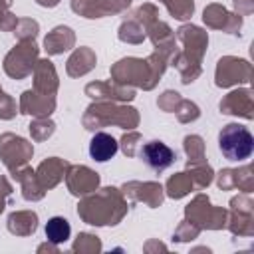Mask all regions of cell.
<instances>
[{"label":"cell","instance_id":"cell-2","mask_svg":"<svg viewBox=\"0 0 254 254\" xmlns=\"http://www.w3.org/2000/svg\"><path fill=\"white\" fill-rule=\"evenodd\" d=\"M141 159L155 171H163L167 169L173 161H175V153L169 145L161 143V141H149L141 147Z\"/></svg>","mask_w":254,"mask_h":254},{"label":"cell","instance_id":"cell-4","mask_svg":"<svg viewBox=\"0 0 254 254\" xmlns=\"http://www.w3.org/2000/svg\"><path fill=\"white\" fill-rule=\"evenodd\" d=\"M71 234V226L64 216H54L48 220L46 224V236L52 244H64L69 240Z\"/></svg>","mask_w":254,"mask_h":254},{"label":"cell","instance_id":"cell-3","mask_svg":"<svg viewBox=\"0 0 254 254\" xmlns=\"http://www.w3.org/2000/svg\"><path fill=\"white\" fill-rule=\"evenodd\" d=\"M117 149H119L117 141L109 133H95L93 139L89 141V155H91V159H95L99 163L113 159Z\"/></svg>","mask_w":254,"mask_h":254},{"label":"cell","instance_id":"cell-1","mask_svg":"<svg viewBox=\"0 0 254 254\" xmlns=\"http://www.w3.org/2000/svg\"><path fill=\"white\" fill-rule=\"evenodd\" d=\"M218 147L228 161H244L254 151V137L248 127L240 123H228L218 133Z\"/></svg>","mask_w":254,"mask_h":254}]
</instances>
